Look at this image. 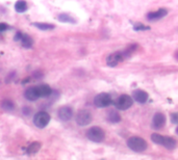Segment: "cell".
Segmentation results:
<instances>
[{
    "mask_svg": "<svg viewBox=\"0 0 178 160\" xmlns=\"http://www.w3.org/2000/svg\"><path fill=\"white\" fill-rule=\"evenodd\" d=\"M151 141L155 143L156 145H163L165 148L169 149V150H173L176 147V141L172 137H166V136H163L158 133H153L151 135Z\"/></svg>",
    "mask_w": 178,
    "mask_h": 160,
    "instance_id": "cell-1",
    "label": "cell"
},
{
    "mask_svg": "<svg viewBox=\"0 0 178 160\" xmlns=\"http://www.w3.org/2000/svg\"><path fill=\"white\" fill-rule=\"evenodd\" d=\"M127 145L128 148L131 149L134 152H143L147 149V143L145 139L138 136H132L127 141Z\"/></svg>",
    "mask_w": 178,
    "mask_h": 160,
    "instance_id": "cell-2",
    "label": "cell"
},
{
    "mask_svg": "<svg viewBox=\"0 0 178 160\" xmlns=\"http://www.w3.org/2000/svg\"><path fill=\"white\" fill-rule=\"evenodd\" d=\"M87 137L93 143H101L105 138V132L100 127H92L87 131Z\"/></svg>",
    "mask_w": 178,
    "mask_h": 160,
    "instance_id": "cell-3",
    "label": "cell"
},
{
    "mask_svg": "<svg viewBox=\"0 0 178 160\" xmlns=\"http://www.w3.org/2000/svg\"><path fill=\"white\" fill-rule=\"evenodd\" d=\"M49 122H50V116L49 113H47L46 111H39L33 116V124L40 129L45 128L49 124Z\"/></svg>",
    "mask_w": 178,
    "mask_h": 160,
    "instance_id": "cell-4",
    "label": "cell"
},
{
    "mask_svg": "<svg viewBox=\"0 0 178 160\" xmlns=\"http://www.w3.org/2000/svg\"><path fill=\"white\" fill-rule=\"evenodd\" d=\"M132 104H134V100L128 95H122L115 101V106L119 110H126L132 106Z\"/></svg>",
    "mask_w": 178,
    "mask_h": 160,
    "instance_id": "cell-5",
    "label": "cell"
},
{
    "mask_svg": "<svg viewBox=\"0 0 178 160\" xmlns=\"http://www.w3.org/2000/svg\"><path fill=\"white\" fill-rule=\"evenodd\" d=\"M76 123L79 126H88L92 123V120H93V116H92V113L89 110H86V109H81L79 110L76 114Z\"/></svg>",
    "mask_w": 178,
    "mask_h": 160,
    "instance_id": "cell-6",
    "label": "cell"
},
{
    "mask_svg": "<svg viewBox=\"0 0 178 160\" xmlns=\"http://www.w3.org/2000/svg\"><path fill=\"white\" fill-rule=\"evenodd\" d=\"M111 103H113V100H111V96L108 94H105V93L97 95L94 99V104L97 107H107Z\"/></svg>",
    "mask_w": 178,
    "mask_h": 160,
    "instance_id": "cell-7",
    "label": "cell"
},
{
    "mask_svg": "<svg viewBox=\"0 0 178 160\" xmlns=\"http://www.w3.org/2000/svg\"><path fill=\"white\" fill-rule=\"evenodd\" d=\"M124 58H126V57H125L123 52H116V53H113L107 57L106 64L109 66H116L118 64L123 62Z\"/></svg>",
    "mask_w": 178,
    "mask_h": 160,
    "instance_id": "cell-8",
    "label": "cell"
},
{
    "mask_svg": "<svg viewBox=\"0 0 178 160\" xmlns=\"http://www.w3.org/2000/svg\"><path fill=\"white\" fill-rule=\"evenodd\" d=\"M57 116H58L59 120H62L64 122L70 121L73 118V110H72V108L69 107V106H63V107H60L58 109Z\"/></svg>",
    "mask_w": 178,
    "mask_h": 160,
    "instance_id": "cell-9",
    "label": "cell"
},
{
    "mask_svg": "<svg viewBox=\"0 0 178 160\" xmlns=\"http://www.w3.org/2000/svg\"><path fill=\"white\" fill-rule=\"evenodd\" d=\"M166 124V116L161 112H157L153 116V120H152V127L156 130H159L165 126Z\"/></svg>",
    "mask_w": 178,
    "mask_h": 160,
    "instance_id": "cell-10",
    "label": "cell"
},
{
    "mask_svg": "<svg viewBox=\"0 0 178 160\" xmlns=\"http://www.w3.org/2000/svg\"><path fill=\"white\" fill-rule=\"evenodd\" d=\"M167 14H168V10L166 8H159L156 12H151L147 15V18H148L149 21H154V20H159L161 18L166 17Z\"/></svg>",
    "mask_w": 178,
    "mask_h": 160,
    "instance_id": "cell-11",
    "label": "cell"
},
{
    "mask_svg": "<svg viewBox=\"0 0 178 160\" xmlns=\"http://www.w3.org/2000/svg\"><path fill=\"white\" fill-rule=\"evenodd\" d=\"M37 91H38V94H39V97L41 98H46V97H49L51 96L52 94V89L49 85L47 84H41V85H38L37 86Z\"/></svg>",
    "mask_w": 178,
    "mask_h": 160,
    "instance_id": "cell-12",
    "label": "cell"
},
{
    "mask_svg": "<svg viewBox=\"0 0 178 160\" xmlns=\"http://www.w3.org/2000/svg\"><path fill=\"white\" fill-rule=\"evenodd\" d=\"M24 96L25 98L29 100V101H35L38 99L40 98L39 94H38V91H37V86H30L28 87L24 93Z\"/></svg>",
    "mask_w": 178,
    "mask_h": 160,
    "instance_id": "cell-13",
    "label": "cell"
},
{
    "mask_svg": "<svg viewBox=\"0 0 178 160\" xmlns=\"http://www.w3.org/2000/svg\"><path fill=\"white\" fill-rule=\"evenodd\" d=\"M134 99L136 102L141 104L146 103L147 100H148V94L146 91H142V89H136L134 91Z\"/></svg>",
    "mask_w": 178,
    "mask_h": 160,
    "instance_id": "cell-14",
    "label": "cell"
},
{
    "mask_svg": "<svg viewBox=\"0 0 178 160\" xmlns=\"http://www.w3.org/2000/svg\"><path fill=\"white\" fill-rule=\"evenodd\" d=\"M107 121L111 123H119L121 121V116L116 110H111L107 114Z\"/></svg>",
    "mask_w": 178,
    "mask_h": 160,
    "instance_id": "cell-15",
    "label": "cell"
},
{
    "mask_svg": "<svg viewBox=\"0 0 178 160\" xmlns=\"http://www.w3.org/2000/svg\"><path fill=\"white\" fill-rule=\"evenodd\" d=\"M21 43H22V46L25 48H31L32 47V44H33V41H32V39L29 37L28 35H23L22 33V37H21Z\"/></svg>",
    "mask_w": 178,
    "mask_h": 160,
    "instance_id": "cell-16",
    "label": "cell"
},
{
    "mask_svg": "<svg viewBox=\"0 0 178 160\" xmlns=\"http://www.w3.org/2000/svg\"><path fill=\"white\" fill-rule=\"evenodd\" d=\"M41 149V143L39 141H35L29 145V147L27 148V154L28 155H33L35 153H38V151H40Z\"/></svg>",
    "mask_w": 178,
    "mask_h": 160,
    "instance_id": "cell-17",
    "label": "cell"
},
{
    "mask_svg": "<svg viewBox=\"0 0 178 160\" xmlns=\"http://www.w3.org/2000/svg\"><path fill=\"white\" fill-rule=\"evenodd\" d=\"M32 26L39 28L41 30H50L54 28V25L49 24V23H41V22H35L32 23Z\"/></svg>",
    "mask_w": 178,
    "mask_h": 160,
    "instance_id": "cell-18",
    "label": "cell"
},
{
    "mask_svg": "<svg viewBox=\"0 0 178 160\" xmlns=\"http://www.w3.org/2000/svg\"><path fill=\"white\" fill-rule=\"evenodd\" d=\"M15 10L18 12H24L27 10V3L25 2L24 0H19L15 4Z\"/></svg>",
    "mask_w": 178,
    "mask_h": 160,
    "instance_id": "cell-19",
    "label": "cell"
},
{
    "mask_svg": "<svg viewBox=\"0 0 178 160\" xmlns=\"http://www.w3.org/2000/svg\"><path fill=\"white\" fill-rule=\"evenodd\" d=\"M57 19L60 21V22H64V23H74L75 20L71 17V16L67 15V14H59L57 16Z\"/></svg>",
    "mask_w": 178,
    "mask_h": 160,
    "instance_id": "cell-20",
    "label": "cell"
},
{
    "mask_svg": "<svg viewBox=\"0 0 178 160\" xmlns=\"http://www.w3.org/2000/svg\"><path fill=\"white\" fill-rule=\"evenodd\" d=\"M1 107L2 109H4L5 111H12L15 108V104L13 103L10 100H4V101L1 103Z\"/></svg>",
    "mask_w": 178,
    "mask_h": 160,
    "instance_id": "cell-21",
    "label": "cell"
},
{
    "mask_svg": "<svg viewBox=\"0 0 178 160\" xmlns=\"http://www.w3.org/2000/svg\"><path fill=\"white\" fill-rule=\"evenodd\" d=\"M134 29L136 30V31H138V30H146V29H149L148 26H145V25L143 24H136L134 26Z\"/></svg>",
    "mask_w": 178,
    "mask_h": 160,
    "instance_id": "cell-22",
    "label": "cell"
},
{
    "mask_svg": "<svg viewBox=\"0 0 178 160\" xmlns=\"http://www.w3.org/2000/svg\"><path fill=\"white\" fill-rule=\"evenodd\" d=\"M171 121L173 124H178V112H174L171 114Z\"/></svg>",
    "mask_w": 178,
    "mask_h": 160,
    "instance_id": "cell-23",
    "label": "cell"
},
{
    "mask_svg": "<svg viewBox=\"0 0 178 160\" xmlns=\"http://www.w3.org/2000/svg\"><path fill=\"white\" fill-rule=\"evenodd\" d=\"M8 29V25L6 23H0V31H5Z\"/></svg>",
    "mask_w": 178,
    "mask_h": 160,
    "instance_id": "cell-24",
    "label": "cell"
},
{
    "mask_svg": "<svg viewBox=\"0 0 178 160\" xmlns=\"http://www.w3.org/2000/svg\"><path fill=\"white\" fill-rule=\"evenodd\" d=\"M21 37H22V33H21V32H18V33H16L14 39H15V41H20V39H21Z\"/></svg>",
    "mask_w": 178,
    "mask_h": 160,
    "instance_id": "cell-25",
    "label": "cell"
},
{
    "mask_svg": "<svg viewBox=\"0 0 178 160\" xmlns=\"http://www.w3.org/2000/svg\"><path fill=\"white\" fill-rule=\"evenodd\" d=\"M176 134H177V135H178V127H177V128H176Z\"/></svg>",
    "mask_w": 178,
    "mask_h": 160,
    "instance_id": "cell-26",
    "label": "cell"
},
{
    "mask_svg": "<svg viewBox=\"0 0 178 160\" xmlns=\"http://www.w3.org/2000/svg\"><path fill=\"white\" fill-rule=\"evenodd\" d=\"M176 57H177V58H178V53H177V54H176Z\"/></svg>",
    "mask_w": 178,
    "mask_h": 160,
    "instance_id": "cell-27",
    "label": "cell"
}]
</instances>
